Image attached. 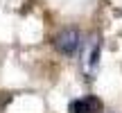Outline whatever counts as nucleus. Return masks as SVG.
Instances as JSON below:
<instances>
[{
  "mask_svg": "<svg viewBox=\"0 0 122 113\" xmlns=\"http://www.w3.org/2000/svg\"><path fill=\"white\" fill-rule=\"evenodd\" d=\"M102 111V102L97 97H84V100H75L70 102L68 113H100Z\"/></svg>",
  "mask_w": 122,
  "mask_h": 113,
  "instance_id": "nucleus-2",
  "label": "nucleus"
},
{
  "mask_svg": "<svg viewBox=\"0 0 122 113\" xmlns=\"http://www.w3.org/2000/svg\"><path fill=\"white\" fill-rule=\"evenodd\" d=\"M109 113H113V111H109Z\"/></svg>",
  "mask_w": 122,
  "mask_h": 113,
  "instance_id": "nucleus-4",
  "label": "nucleus"
},
{
  "mask_svg": "<svg viewBox=\"0 0 122 113\" xmlns=\"http://www.w3.org/2000/svg\"><path fill=\"white\" fill-rule=\"evenodd\" d=\"M97 59H100V43L93 45V52L88 54V63H91V68H95V66H97Z\"/></svg>",
  "mask_w": 122,
  "mask_h": 113,
  "instance_id": "nucleus-3",
  "label": "nucleus"
},
{
  "mask_svg": "<svg viewBox=\"0 0 122 113\" xmlns=\"http://www.w3.org/2000/svg\"><path fill=\"white\" fill-rule=\"evenodd\" d=\"M79 41H81V36H79V32L75 30V27H68V30H61L57 36H54V48H57V52L61 54H75L79 48Z\"/></svg>",
  "mask_w": 122,
  "mask_h": 113,
  "instance_id": "nucleus-1",
  "label": "nucleus"
}]
</instances>
